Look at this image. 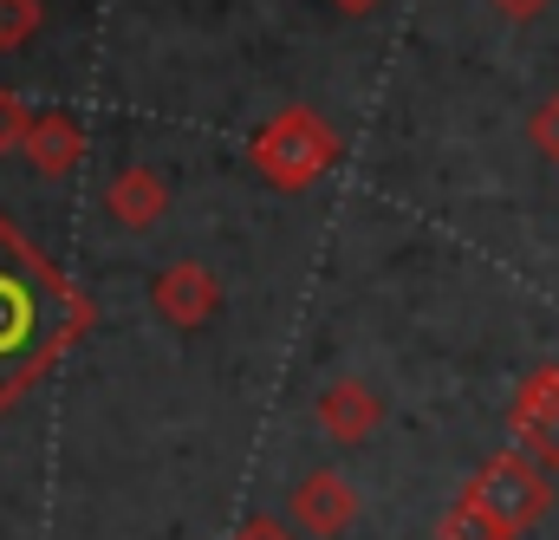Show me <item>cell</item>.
I'll use <instances>...</instances> for the list:
<instances>
[{
  "mask_svg": "<svg viewBox=\"0 0 559 540\" xmlns=\"http://www.w3.org/2000/svg\"><path fill=\"white\" fill-rule=\"evenodd\" d=\"M92 326V300L0 215V410H13Z\"/></svg>",
  "mask_w": 559,
  "mask_h": 540,
  "instance_id": "cell-1",
  "label": "cell"
},
{
  "mask_svg": "<svg viewBox=\"0 0 559 540\" xmlns=\"http://www.w3.org/2000/svg\"><path fill=\"white\" fill-rule=\"evenodd\" d=\"M345 137L332 131V118H319L312 105H280L261 131L248 137V163L261 169V183H274L280 196L312 189L332 163H338Z\"/></svg>",
  "mask_w": 559,
  "mask_h": 540,
  "instance_id": "cell-2",
  "label": "cell"
},
{
  "mask_svg": "<svg viewBox=\"0 0 559 540\" xmlns=\"http://www.w3.org/2000/svg\"><path fill=\"white\" fill-rule=\"evenodd\" d=\"M462 495L481 508V515H495L508 535L521 540L527 528H540L547 515H554V482H547V462H534L527 449H501V456H488L468 482H462Z\"/></svg>",
  "mask_w": 559,
  "mask_h": 540,
  "instance_id": "cell-3",
  "label": "cell"
},
{
  "mask_svg": "<svg viewBox=\"0 0 559 540\" xmlns=\"http://www.w3.org/2000/svg\"><path fill=\"white\" fill-rule=\"evenodd\" d=\"M508 430H514V449H527L534 462L559 469V365H534L514 385Z\"/></svg>",
  "mask_w": 559,
  "mask_h": 540,
  "instance_id": "cell-4",
  "label": "cell"
},
{
  "mask_svg": "<svg viewBox=\"0 0 559 540\" xmlns=\"http://www.w3.org/2000/svg\"><path fill=\"white\" fill-rule=\"evenodd\" d=\"M215 306H222V286H215V273L202 261H169L150 280V313L163 326H176V332H195Z\"/></svg>",
  "mask_w": 559,
  "mask_h": 540,
  "instance_id": "cell-5",
  "label": "cell"
},
{
  "mask_svg": "<svg viewBox=\"0 0 559 540\" xmlns=\"http://www.w3.org/2000/svg\"><path fill=\"white\" fill-rule=\"evenodd\" d=\"M293 521L319 540L352 535V521H358V489H352L338 469H312V476L293 489Z\"/></svg>",
  "mask_w": 559,
  "mask_h": 540,
  "instance_id": "cell-6",
  "label": "cell"
},
{
  "mask_svg": "<svg viewBox=\"0 0 559 540\" xmlns=\"http://www.w3.org/2000/svg\"><path fill=\"white\" fill-rule=\"evenodd\" d=\"M312 410H319V430H325L332 443H345V449H352V443H365V436L384 423L378 391H371V385H358V378H332V385L319 391V404H312Z\"/></svg>",
  "mask_w": 559,
  "mask_h": 540,
  "instance_id": "cell-7",
  "label": "cell"
},
{
  "mask_svg": "<svg viewBox=\"0 0 559 540\" xmlns=\"http://www.w3.org/2000/svg\"><path fill=\"white\" fill-rule=\"evenodd\" d=\"M20 150L39 176H72L85 163V125L72 111H33V131H26Z\"/></svg>",
  "mask_w": 559,
  "mask_h": 540,
  "instance_id": "cell-8",
  "label": "cell"
},
{
  "mask_svg": "<svg viewBox=\"0 0 559 540\" xmlns=\"http://www.w3.org/2000/svg\"><path fill=\"white\" fill-rule=\"evenodd\" d=\"M105 209H111V222H124V228H156L163 209H169V189H163V176H156L150 163H131V169H118V176L105 183Z\"/></svg>",
  "mask_w": 559,
  "mask_h": 540,
  "instance_id": "cell-9",
  "label": "cell"
},
{
  "mask_svg": "<svg viewBox=\"0 0 559 540\" xmlns=\"http://www.w3.org/2000/svg\"><path fill=\"white\" fill-rule=\"evenodd\" d=\"M436 540H514V535H508L495 515H481L468 495H455V502H449V515L436 521Z\"/></svg>",
  "mask_w": 559,
  "mask_h": 540,
  "instance_id": "cell-10",
  "label": "cell"
},
{
  "mask_svg": "<svg viewBox=\"0 0 559 540\" xmlns=\"http://www.w3.org/2000/svg\"><path fill=\"white\" fill-rule=\"evenodd\" d=\"M39 26H46V7L39 0H0V52H20Z\"/></svg>",
  "mask_w": 559,
  "mask_h": 540,
  "instance_id": "cell-11",
  "label": "cell"
},
{
  "mask_svg": "<svg viewBox=\"0 0 559 540\" xmlns=\"http://www.w3.org/2000/svg\"><path fill=\"white\" fill-rule=\"evenodd\" d=\"M26 131H33V111H26V98L0 85V156H7V150H20V143H26Z\"/></svg>",
  "mask_w": 559,
  "mask_h": 540,
  "instance_id": "cell-12",
  "label": "cell"
},
{
  "mask_svg": "<svg viewBox=\"0 0 559 540\" xmlns=\"http://www.w3.org/2000/svg\"><path fill=\"white\" fill-rule=\"evenodd\" d=\"M527 137H534V150H540V156H547V163L559 169V92L547 98V105H540V111H534Z\"/></svg>",
  "mask_w": 559,
  "mask_h": 540,
  "instance_id": "cell-13",
  "label": "cell"
},
{
  "mask_svg": "<svg viewBox=\"0 0 559 540\" xmlns=\"http://www.w3.org/2000/svg\"><path fill=\"white\" fill-rule=\"evenodd\" d=\"M495 13H508V20H534V13H547L554 0H488Z\"/></svg>",
  "mask_w": 559,
  "mask_h": 540,
  "instance_id": "cell-14",
  "label": "cell"
},
{
  "mask_svg": "<svg viewBox=\"0 0 559 540\" xmlns=\"http://www.w3.org/2000/svg\"><path fill=\"white\" fill-rule=\"evenodd\" d=\"M235 540H299V535H286L280 521H248V528H241Z\"/></svg>",
  "mask_w": 559,
  "mask_h": 540,
  "instance_id": "cell-15",
  "label": "cell"
},
{
  "mask_svg": "<svg viewBox=\"0 0 559 540\" xmlns=\"http://www.w3.org/2000/svg\"><path fill=\"white\" fill-rule=\"evenodd\" d=\"M332 7H338V13H352V20H358V13H371V7H384V0H332Z\"/></svg>",
  "mask_w": 559,
  "mask_h": 540,
  "instance_id": "cell-16",
  "label": "cell"
}]
</instances>
